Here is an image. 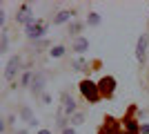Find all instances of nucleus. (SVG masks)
Segmentation results:
<instances>
[{"label": "nucleus", "instance_id": "nucleus-1", "mask_svg": "<svg viewBox=\"0 0 149 134\" xmlns=\"http://www.w3.org/2000/svg\"><path fill=\"white\" fill-rule=\"evenodd\" d=\"M80 94L87 98V101H91V103H96L100 98V92H98V85L96 83H91V81H82L80 83Z\"/></svg>", "mask_w": 149, "mask_h": 134}, {"label": "nucleus", "instance_id": "nucleus-2", "mask_svg": "<svg viewBox=\"0 0 149 134\" xmlns=\"http://www.w3.org/2000/svg\"><path fill=\"white\" fill-rule=\"evenodd\" d=\"M113 89H116V81H113L111 76H102L98 83V92L100 96H107V98H111L113 96Z\"/></svg>", "mask_w": 149, "mask_h": 134}, {"label": "nucleus", "instance_id": "nucleus-3", "mask_svg": "<svg viewBox=\"0 0 149 134\" xmlns=\"http://www.w3.org/2000/svg\"><path fill=\"white\" fill-rule=\"evenodd\" d=\"M45 32H47V27L42 25V22H31V25H27V36L29 38H40V36H45Z\"/></svg>", "mask_w": 149, "mask_h": 134}, {"label": "nucleus", "instance_id": "nucleus-4", "mask_svg": "<svg viewBox=\"0 0 149 134\" xmlns=\"http://www.w3.org/2000/svg\"><path fill=\"white\" fill-rule=\"evenodd\" d=\"M18 69H20V58L11 56V58H9V63H7V69H5V78H7V81H11Z\"/></svg>", "mask_w": 149, "mask_h": 134}, {"label": "nucleus", "instance_id": "nucleus-5", "mask_svg": "<svg viewBox=\"0 0 149 134\" xmlns=\"http://www.w3.org/2000/svg\"><path fill=\"white\" fill-rule=\"evenodd\" d=\"M147 45H149V36H147V34H143V36L138 38V43H136V58H138V60H145Z\"/></svg>", "mask_w": 149, "mask_h": 134}, {"label": "nucleus", "instance_id": "nucleus-6", "mask_svg": "<svg viewBox=\"0 0 149 134\" xmlns=\"http://www.w3.org/2000/svg\"><path fill=\"white\" fill-rule=\"evenodd\" d=\"M42 89H45V74H42V72H38L36 76H33V81H31V94L38 96Z\"/></svg>", "mask_w": 149, "mask_h": 134}, {"label": "nucleus", "instance_id": "nucleus-7", "mask_svg": "<svg viewBox=\"0 0 149 134\" xmlns=\"http://www.w3.org/2000/svg\"><path fill=\"white\" fill-rule=\"evenodd\" d=\"M71 47H74V51H78V54H85V51L89 49V40L85 38V36H76Z\"/></svg>", "mask_w": 149, "mask_h": 134}, {"label": "nucleus", "instance_id": "nucleus-8", "mask_svg": "<svg viewBox=\"0 0 149 134\" xmlns=\"http://www.w3.org/2000/svg\"><path fill=\"white\" fill-rule=\"evenodd\" d=\"M74 109H76V101L67 94V92H62V112L71 116V112H74Z\"/></svg>", "mask_w": 149, "mask_h": 134}, {"label": "nucleus", "instance_id": "nucleus-9", "mask_svg": "<svg viewBox=\"0 0 149 134\" xmlns=\"http://www.w3.org/2000/svg\"><path fill=\"white\" fill-rule=\"evenodd\" d=\"M71 16H74L71 11H60V13H56V18H54V25H62V22H67Z\"/></svg>", "mask_w": 149, "mask_h": 134}, {"label": "nucleus", "instance_id": "nucleus-10", "mask_svg": "<svg viewBox=\"0 0 149 134\" xmlns=\"http://www.w3.org/2000/svg\"><path fill=\"white\" fill-rule=\"evenodd\" d=\"M62 54H65V47H62V45H56V47H51V56H54V58H60Z\"/></svg>", "mask_w": 149, "mask_h": 134}, {"label": "nucleus", "instance_id": "nucleus-11", "mask_svg": "<svg viewBox=\"0 0 149 134\" xmlns=\"http://www.w3.org/2000/svg\"><path fill=\"white\" fill-rule=\"evenodd\" d=\"M87 22H89V25H93V27H96V25H100V13H89Z\"/></svg>", "mask_w": 149, "mask_h": 134}, {"label": "nucleus", "instance_id": "nucleus-12", "mask_svg": "<svg viewBox=\"0 0 149 134\" xmlns=\"http://www.w3.org/2000/svg\"><path fill=\"white\" fill-rule=\"evenodd\" d=\"M20 116H22V119H25L27 123H29L31 119H33V116H31V109H29V107H22V109H20Z\"/></svg>", "mask_w": 149, "mask_h": 134}, {"label": "nucleus", "instance_id": "nucleus-13", "mask_svg": "<svg viewBox=\"0 0 149 134\" xmlns=\"http://www.w3.org/2000/svg\"><path fill=\"white\" fill-rule=\"evenodd\" d=\"M74 67H76V69H78V72H85V69H82V67H85V60H82V58H78V60H74Z\"/></svg>", "mask_w": 149, "mask_h": 134}, {"label": "nucleus", "instance_id": "nucleus-14", "mask_svg": "<svg viewBox=\"0 0 149 134\" xmlns=\"http://www.w3.org/2000/svg\"><path fill=\"white\" fill-rule=\"evenodd\" d=\"M7 45H9V38H7V34H2V47H0V51H2V54L7 51Z\"/></svg>", "mask_w": 149, "mask_h": 134}, {"label": "nucleus", "instance_id": "nucleus-15", "mask_svg": "<svg viewBox=\"0 0 149 134\" xmlns=\"http://www.w3.org/2000/svg\"><path fill=\"white\" fill-rule=\"evenodd\" d=\"M100 134H118V132H116V130H113L111 125H109V128H107V125H105V128L100 130Z\"/></svg>", "mask_w": 149, "mask_h": 134}, {"label": "nucleus", "instance_id": "nucleus-16", "mask_svg": "<svg viewBox=\"0 0 149 134\" xmlns=\"http://www.w3.org/2000/svg\"><path fill=\"white\" fill-rule=\"evenodd\" d=\"M78 32H80V25H78V22L69 25V34H78Z\"/></svg>", "mask_w": 149, "mask_h": 134}, {"label": "nucleus", "instance_id": "nucleus-17", "mask_svg": "<svg viewBox=\"0 0 149 134\" xmlns=\"http://www.w3.org/2000/svg\"><path fill=\"white\" fill-rule=\"evenodd\" d=\"M82 119H85L82 114H76L74 119H71V123H76V125H80V123H82Z\"/></svg>", "mask_w": 149, "mask_h": 134}, {"label": "nucleus", "instance_id": "nucleus-18", "mask_svg": "<svg viewBox=\"0 0 149 134\" xmlns=\"http://www.w3.org/2000/svg\"><path fill=\"white\" fill-rule=\"evenodd\" d=\"M29 81H31V74H29V72H27L25 76H22V85H27V83H29Z\"/></svg>", "mask_w": 149, "mask_h": 134}, {"label": "nucleus", "instance_id": "nucleus-19", "mask_svg": "<svg viewBox=\"0 0 149 134\" xmlns=\"http://www.w3.org/2000/svg\"><path fill=\"white\" fill-rule=\"evenodd\" d=\"M140 132H143V134H149V125H140Z\"/></svg>", "mask_w": 149, "mask_h": 134}, {"label": "nucleus", "instance_id": "nucleus-20", "mask_svg": "<svg viewBox=\"0 0 149 134\" xmlns=\"http://www.w3.org/2000/svg\"><path fill=\"white\" fill-rule=\"evenodd\" d=\"M62 134H76V132H74V130H71V128H67V130H65V132H62Z\"/></svg>", "mask_w": 149, "mask_h": 134}, {"label": "nucleus", "instance_id": "nucleus-21", "mask_svg": "<svg viewBox=\"0 0 149 134\" xmlns=\"http://www.w3.org/2000/svg\"><path fill=\"white\" fill-rule=\"evenodd\" d=\"M38 134H51V132H49V130H40Z\"/></svg>", "mask_w": 149, "mask_h": 134}, {"label": "nucleus", "instance_id": "nucleus-22", "mask_svg": "<svg viewBox=\"0 0 149 134\" xmlns=\"http://www.w3.org/2000/svg\"><path fill=\"white\" fill-rule=\"evenodd\" d=\"M18 134H29V132H27V130H20V132Z\"/></svg>", "mask_w": 149, "mask_h": 134}]
</instances>
